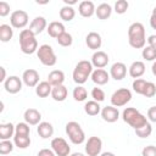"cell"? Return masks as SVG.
<instances>
[{
	"instance_id": "obj_1",
	"label": "cell",
	"mask_w": 156,
	"mask_h": 156,
	"mask_svg": "<svg viewBox=\"0 0 156 156\" xmlns=\"http://www.w3.org/2000/svg\"><path fill=\"white\" fill-rule=\"evenodd\" d=\"M128 41L129 45L134 49H144L146 38H145V28L143 23L134 22L128 28Z\"/></svg>"
},
{
	"instance_id": "obj_2",
	"label": "cell",
	"mask_w": 156,
	"mask_h": 156,
	"mask_svg": "<svg viewBox=\"0 0 156 156\" xmlns=\"http://www.w3.org/2000/svg\"><path fill=\"white\" fill-rule=\"evenodd\" d=\"M122 118H123V121L127 124H129L132 128H134V130L144 127L147 123L146 117L140 111H138L134 107H127V108H124L123 112H122Z\"/></svg>"
},
{
	"instance_id": "obj_3",
	"label": "cell",
	"mask_w": 156,
	"mask_h": 156,
	"mask_svg": "<svg viewBox=\"0 0 156 156\" xmlns=\"http://www.w3.org/2000/svg\"><path fill=\"white\" fill-rule=\"evenodd\" d=\"M91 73H93L91 62L88 61V60H82L76 65L72 77H73V80L78 85H82L88 80V78L91 76Z\"/></svg>"
},
{
	"instance_id": "obj_4",
	"label": "cell",
	"mask_w": 156,
	"mask_h": 156,
	"mask_svg": "<svg viewBox=\"0 0 156 156\" xmlns=\"http://www.w3.org/2000/svg\"><path fill=\"white\" fill-rule=\"evenodd\" d=\"M20 48L23 54L30 55L38 51V41L29 29H22L20 33Z\"/></svg>"
},
{
	"instance_id": "obj_5",
	"label": "cell",
	"mask_w": 156,
	"mask_h": 156,
	"mask_svg": "<svg viewBox=\"0 0 156 156\" xmlns=\"http://www.w3.org/2000/svg\"><path fill=\"white\" fill-rule=\"evenodd\" d=\"M66 134L68 135L71 143H73L76 145H79V144L84 143V140H85L84 130L82 129L80 124L76 121H71L66 124Z\"/></svg>"
},
{
	"instance_id": "obj_6",
	"label": "cell",
	"mask_w": 156,
	"mask_h": 156,
	"mask_svg": "<svg viewBox=\"0 0 156 156\" xmlns=\"http://www.w3.org/2000/svg\"><path fill=\"white\" fill-rule=\"evenodd\" d=\"M37 56L39 58V61L44 65V66H54L56 62H57V57L54 52V49L48 45V44H43L38 48V51H37Z\"/></svg>"
},
{
	"instance_id": "obj_7",
	"label": "cell",
	"mask_w": 156,
	"mask_h": 156,
	"mask_svg": "<svg viewBox=\"0 0 156 156\" xmlns=\"http://www.w3.org/2000/svg\"><path fill=\"white\" fill-rule=\"evenodd\" d=\"M130 100H132V91L127 88H121L111 95V105L115 107L124 106Z\"/></svg>"
},
{
	"instance_id": "obj_8",
	"label": "cell",
	"mask_w": 156,
	"mask_h": 156,
	"mask_svg": "<svg viewBox=\"0 0 156 156\" xmlns=\"http://www.w3.org/2000/svg\"><path fill=\"white\" fill-rule=\"evenodd\" d=\"M51 149L55 152L56 156H69L71 154V147L68 143L63 138H54L51 140Z\"/></svg>"
},
{
	"instance_id": "obj_9",
	"label": "cell",
	"mask_w": 156,
	"mask_h": 156,
	"mask_svg": "<svg viewBox=\"0 0 156 156\" xmlns=\"http://www.w3.org/2000/svg\"><path fill=\"white\" fill-rule=\"evenodd\" d=\"M28 13L23 10H16L11 13L10 16V23L13 28H17V29H21V28H24L28 23Z\"/></svg>"
},
{
	"instance_id": "obj_10",
	"label": "cell",
	"mask_w": 156,
	"mask_h": 156,
	"mask_svg": "<svg viewBox=\"0 0 156 156\" xmlns=\"http://www.w3.org/2000/svg\"><path fill=\"white\" fill-rule=\"evenodd\" d=\"M102 149V140L99 136H90L85 143V154L88 156H99Z\"/></svg>"
},
{
	"instance_id": "obj_11",
	"label": "cell",
	"mask_w": 156,
	"mask_h": 156,
	"mask_svg": "<svg viewBox=\"0 0 156 156\" xmlns=\"http://www.w3.org/2000/svg\"><path fill=\"white\" fill-rule=\"evenodd\" d=\"M4 88L10 94H17L22 89V79L17 76H10L4 82Z\"/></svg>"
},
{
	"instance_id": "obj_12",
	"label": "cell",
	"mask_w": 156,
	"mask_h": 156,
	"mask_svg": "<svg viewBox=\"0 0 156 156\" xmlns=\"http://www.w3.org/2000/svg\"><path fill=\"white\" fill-rule=\"evenodd\" d=\"M39 73L38 71L33 69V68H28L23 72L22 74V82L29 87V88H33V87H37L39 84Z\"/></svg>"
},
{
	"instance_id": "obj_13",
	"label": "cell",
	"mask_w": 156,
	"mask_h": 156,
	"mask_svg": "<svg viewBox=\"0 0 156 156\" xmlns=\"http://www.w3.org/2000/svg\"><path fill=\"white\" fill-rule=\"evenodd\" d=\"M101 117L105 122L107 123H113L118 119L119 117V112H118V108L115 107V106H105L102 110H101Z\"/></svg>"
},
{
	"instance_id": "obj_14",
	"label": "cell",
	"mask_w": 156,
	"mask_h": 156,
	"mask_svg": "<svg viewBox=\"0 0 156 156\" xmlns=\"http://www.w3.org/2000/svg\"><path fill=\"white\" fill-rule=\"evenodd\" d=\"M127 74V66L123 62H115L110 68V76L115 80H122Z\"/></svg>"
},
{
	"instance_id": "obj_15",
	"label": "cell",
	"mask_w": 156,
	"mask_h": 156,
	"mask_svg": "<svg viewBox=\"0 0 156 156\" xmlns=\"http://www.w3.org/2000/svg\"><path fill=\"white\" fill-rule=\"evenodd\" d=\"M108 55L105 52V51H95L91 56V65L93 67H96V68H104L107 63H108Z\"/></svg>"
},
{
	"instance_id": "obj_16",
	"label": "cell",
	"mask_w": 156,
	"mask_h": 156,
	"mask_svg": "<svg viewBox=\"0 0 156 156\" xmlns=\"http://www.w3.org/2000/svg\"><path fill=\"white\" fill-rule=\"evenodd\" d=\"M85 44L88 45L89 49L98 51V49H100L101 44H102V39L101 35L96 32H90L88 33V35L85 37Z\"/></svg>"
},
{
	"instance_id": "obj_17",
	"label": "cell",
	"mask_w": 156,
	"mask_h": 156,
	"mask_svg": "<svg viewBox=\"0 0 156 156\" xmlns=\"http://www.w3.org/2000/svg\"><path fill=\"white\" fill-rule=\"evenodd\" d=\"M24 122L27 124H30V126H35V124H39L40 123V119H41V115L38 110L35 108H27L24 111Z\"/></svg>"
},
{
	"instance_id": "obj_18",
	"label": "cell",
	"mask_w": 156,
	"mask_h": 156,
	"mask_svg": "<svg viewBox=\"0 0 156 156\" xmlns=\"http://www.w3.org/2000/svg\"><path fill=\"white\" fill-rule=\"evenodd\" d=\"M95 5H94V2L93 1H90V0H84V1H82L80 4H79V6H78V12H79V15L80 16H83V17H91L94 13H95Z\"/></svg>"
},
{
	"instance_id": "obj_19",
	"label": "cell",
	"mask_w": 156,
	"mask_h": 156,
	"mask_svg": "<svg viewBox=\"0 0 156 156\" xmlns=\"http://www.w3.org/2000/svg\"><path fill=\"white\" fill-rule=\"evenodd\" d=\"M108 79H110V74L102 68H96L91 73V80L98 85H105L108 82Z\"/></svg>"
},
{
	"instance_id": "obj_20",
	"label": "cell",
	"mask_w": 156,
	"mask_h": 156,
	"mask_svg": "<svg viewBox=\"0 0 156 156\" xmlns=\"http://www.w3.org/2000/svg\"><path fill=\"white\" fill-rule=\"evenodd\" d=\"M45 28H46V20H45L44 17H41V16L35 17V18L32 21V23L29 24V30H30L34 35L40 34Z\"/></svg>"
},
{
	"instance_id": "obj_21",
	"label": "cell",
	"mask_w": 156,
	"mask_h": 156,
	"mask_svg": "<svg viewBox=\"0 0 156 156\" xmlns=\"http://www.w3.org/2000/svg\"><path fill=\"white\" fill-rule=\"evenodd\" d=\"M65 29H66V28H65L63 23H61V22H58V21H54V22L49 23V26H48V28H46L48 34H49L51 38H55V39H56L60 34H62L63 32H66Z\"/></svg>"
},
{
	"instance_id": "obj_22",
	"label": "cell",
	"mask_w": 156,
	"mask_h": 156,
	"mask_svg": "<svg viewBox=\"0 0 156 156\" xmlns=\"http://www.w3.org/2000/svg\"><path fill=\"white\" fill-rule=\"evenodd\" d=\"M145 73V65L143 61H134L129 67V76L132 78H140Z\"/></svg>"
},
{
	"instance_id": "obj_23",
	"label": "cell",
	"mask_w": 156,
	"mask_h": 156,
	"mask_svg": "<svg viewBox=\"0 0 156 156\" xmlns=\"http://www.w3.org/2000/svg\"><path fill=\"white\" fill-rule=\"evenodd\" d=\"M48 82L52 85V87H56V85H62L63 82H65V73L60 69H54L49 73L48 76Z\"/></svg>"
},
{
	"instance_id": "obj_24",
	"label": "cell",
	"mask_w": 156,
	"mask_h": 156,
	"mask_svg": "<svg viewBox=\"0 0 156 156\" xmlns=\"http://www.w3.org/2000/svg\"><path fill=\"white\" fill-rule=\"evenodd\" d=\"M37 132H38V134H39L40 138L48 139V138L52 136V134H54V127H52V124L49 123V122H40V123L38 124Z\"/></svg>"
},
{
	"instance_id": "obj_25",
	"label": "cell",
	"mask_w": 156,
	"mask_h": 156,
	"mask_svg": "<svg viewBox=\"0 0 156 156\" xmlns=\"http://www.w3.org/2000/svg\"><path fill=\"white\" fill-rule=\"evenodd\" d=\"M15 128L12 123H2L0 124V139L1 140H10L11 136L15 135Z\"/></svg>"
},
{
	"instance_id": "obj_26",
	"label": "cell",
	"mask_w": 156,
	"mask_h": 156,
	"mask_svg": "<svg viewBox=\"0 0 156 156\" xmlns=\"http://www.w3.org/2000/svg\"><path fill=\"white\" fill-rule=\"evenodd\" d=\"M52 91V85L48 82V80H44V82H40L37 87H35V94L39 96V98H46L51 94Z\"/></svg>"
},
{
	"instance_id": "obj_27",
	"label": "cell",
	"mask_w": 156,
	"mask_h": 156,
	"mask_svg": "<svg viewBox=\"0 0 156 156\" xmlns=\"http://www.w3.org/2000/svg\"><path fill=\"white\" fill-rule=\"evenodd\" d=\"M67 94H68V90L67 88L62 84V85H56V87H52V91H51V96L55 101H65L66 98H67Z\"/></svg>"
},
{
	"instance_id": "obj_28",
	"label": "cell",
	"mask_w": 156,
	"mask_h": 156,
	"mask_svg": "<svg viewBox=\"0 0 156 156\" xmlns=\"http://www.w3.org/2000/svg\"><path fill=\"white\" fill-rule=\"evenodd\" d=\"M111 13H112V7L106 2L100 4L95 10V15L99 20H107L111 16Z\"/></svg>"
},
{
	"instance_id": "obj_29",
	"label": "cell",
	"mask_w": 156,
	"mask_h": 156,
	"mask_svg": "<svg viewBox=\"0 0 156 156\" xmlns=\"http://www.w3.org/2000/svg\"><path fill=\"white\" fill-rule=\"evenodd\" d=\"M13 37V29L10 24H1L0 26V40L2 43H7Z\"/></svg>"
},
{
	"instance_id": "obj_30",
	"label": "cell",
	"mask_w": 156,
	"mask_h": 156,
	"mask_svg": "<svg viewBox=\"0 0 156 156\" xmlns=\"http://www.w3.org/2000/svg\"><path fill=\"white\" fill-rule=\"evenodd\" d=\"M84 111L89 116H96V115H99L101 112V106H100V104L98 101L91 100V101H88L84 105Z\"/></svg>"
},
{
	"instance_id": "obj_31",
	"label": "cell",
	"mask_w": 156,
	"mask_h": 156,
	"mask_svg": "<svg viewBox=\"0 0 156 156\" xmlns=\"http://www.w3.org/2000/svg\"><path fill=\"white\" fill-rule=\"evenodd\" d=\"M74 16H76V11H74V9L72 6L65 5L63 7H61V10H60V18L62 21L69 22V21H72L74 18Z\"/></svg>"
},
{
	"instance_id": "obj_32",
	"label": "cell",
	"mask_w": 156,
	"mask_h": 156,
	"mask_svg": "<svg viewBox=\"0 0 156 156\" xmlns=\"http://www.w3.org/2000/svg\"><path fill=\"white\" fill-rule=\"evenodd\" d=\"M13 144L18 149H27L30 145V138H29V135H18V134H15L13 135Z\"/></svg>"
},
{
	"instance_id": "obj_33",
	"label": "cell",
	"mask_w": 156,
	"mask_h": 156,
	"mask_svg": "<svg viewBox=\"0 0 156 156\" xmlns=\"http://www.w3.org/2000/svg\"><path fill=\"white\" fill-rule=\"evenodd\" d=\"M72 95H73V99H74L76 101H84V100L87 99V96H88V91H87V89H85L84 87L77 85V87L73 89Z\"/></svg>"
},
{
	"instance_id": "obj_34",
	"label": "cell",
	"mask_w": 156,
	"mask_h": 156,
	"mask_svg": "<svg viewBox=\"0 0 156 156\" xmlns=\"http://www.w3.org/2000/svg\"><path fill=\"white\" fill-rule=\"evenodd\" d=\"M141 56L143 58H145L146 61H155L156 60V49L151 48V46H145L141 51Z\"/></svg>"
},
{
	"instance_id": "obj_35",
	"label": "cell",
	"mask_w": 156,
	"mask_h": 156,
	"mask_svg": "<svg viewBox=\"0 0 156 156\" xmlns=\"http://www.w3.org/2000/svg\"><path fill=\"white\" fill-rule=\"evenodd\" d=\"M56 40H57V43H58L61 46H71V45H72V41H73L72 35H71L69 33H67V32H63L62 34H60V35L56 38Z\"/></svg>"
},
{
	"instance_id": "obj_36",
	"label": "cell",
	"mask_w": 156,
	"mask_h": 156,
	"mask_svg": "<svg viewBox=\"0 0 156 156\" xmlns=\"http://www.w3.org/2000/svg\"><path fill=\"white\" fill-rule=\"evenodd\" d=\"M152 133V127H151V124L147 122L144 127H141V128H139V129H135V134H136V136H139V138H147V136H150V134Z\"/></svg>"
},
{
	"instance_id": "obj_37",
	"label": "cell",
	"mask_w": 156,
	"mask_h": 156,
	"mask_svg": "<svg viewBox=\"0 0 156 156\" xmlns=\"http://www.w3.org/2000/svg\"><path fill=\"white\" fill-rule=\"evenodd\" d=\"M29 124H27L26 122H20L16 124V128H15V134H18V135H29Z\"/></svg>"
},
{
	"instance_id": "obj_38",
	"label": "cell",
	"mask_w": 156,
	"mask_h": 156,
	"mask_svg": "<svg viewBox=\"0 0 156 156\" xmlns=\"http://www.w3.org/2000/svg\"><path fill=\"white\" fill-rule=\"evenodd\" d=\"M128 7H129V4L127 0H117L115 4V11L118 15H123L124 12H127Z\"/></svg>"
},
{
	"instance_id": "obj_39",
	"label": "cell",
	"mask_w": 156,
	"mask_h": 156,
	"mask_svg": "<svg viewBox=\"0 0 156 156\" xmlns=\"http://www.w3.org/2000/svg\"><path fill=\"white\" fill-rule=\"evenodd\" d=\"M13 150V144L10 140H1L0 141V155L5 156Z\"/></svg>"
},
{
	"instance_id": "obj_40",
	"label": "cell",
	"mask_w": 156,
	"mask_h": 156,
	"mask_svg": "<svg viewBox=\"0 0 156 156\" xmlns=\"http://www.w3.org/2000/svg\"><path fill=\"white\" fill-rule=\"evenodd\" d=\"M145 85H146V80L143 79V78H138V79H135V80L133 82V85H132V87H133V90H134L136 94L143 95V91H144Z\"/></svg>"
},
{
	"instance_id": "obj_41",
	"label": "cell",
	"mask_w": 156,
	"mask_h": 156,
	"mask_svg": "<svg viewBox=\"0 0 156 156\" xmlns=\"http://www.w3.org/2000/svg\"><path fill=\"white\" fill-rule=\"evenodd\" d=\"M155 94H156V85L152 82H146V85L144 88L143 95L145 98H152V96H155Z\"/></svg>"
},
{
	"instance_id": "obj_42",
	"label": "cell",
	"mask_w": 156,
	"mask_h": 156,
	"mask_svg": "<svg viewBox=\"0 0 156 156\" xmlns=\"http://www.w3.org/2000/svg\"><path fill=\"white\" fill-rule=\"evenodd\" d=\"M91 98L94 99V101H98V102H101L105 100V93L101 88H93L91 90Z\"/></svg>"
},
{
	"instance_id": "obj_43",
	"label": "cell",
	"mask_w": 156,
	"mask_h": 156,
	"mask_svg": "<svg viewBox=\"0 0 156 156\" xmlns=\"http://www.w3.org/2000/svg\"><path fill=\"white\" fill-rule=\"evenodd\" d=\"M141 156H156V146L154 145H147L143 149Z\"/></svg>"
},
{
	"instance_id": "obj_44",
	"label": "cell",
	"mask_w": 156,
	"mask_h": 156,
	"mask_svg": "<svg viewBox=\"0 0 156 156\" xmlns=\"http://www.w3.org/2000/svg\"><path fill=\"white\" fill-rule=\"evenodd\" d=\"M10 13V5L6 1H0V16L5 17Z\"/></svg>"
},
{
	"instance_id": "obj_45",
	"label": "cell",
	"mask_w": 156,
	"mask_h": 156,
	"mask_svg": "<svg viewBox=\"0 0 156 156\" xmlns=\"http://www.w3.org/2000/svg\"><path fill=\"white\" fill-rule=\"evenodd\" d=\"M147 118L151 122H155L156 123V106H151L147 110Z\"/></svg>"
},
{
	"instance_id": "obj_46",
	"label": "cell",
	"mask_w": 156,
	"mask_h": 156,
	"mask_svg": "<svg viewBox=\"0 0 156 156\" xmlns=\"http://www.w3.org/2000/svg\"><path fill=\"white\" fill-rule=\"evenodd\" d=\"M38 156H56V155L52 151V149H41L38 152Z\"/></svg>"
},
{
	"instance_id": "obj_47",
	"label": "cell",
	"mask_w": 156,
	"mask_h": 156,
	"mask_svg": "<svg viewBox=\"0 0 156 156\" xmlns=\"http://www.w3.org/2000/svg\"><path fill=\"white\" fill-rule=\"evenodd\" d=\"M150 26L154 29H156V7L151 12V16H150Z\"/></svg>"
},
{
	"instance_id": "obj_48",
	"label": "cell",
	"mask_w": 156,
	"mask_h": 156,
	"mask_svg": "<svg viewBox=\"0 0 156 156\" xmlns=\"http://www.w3.org/2000/svg\"><path fill=\"white\" fill-rule=\"evenodd\" d=\"M146 40H147V43H149V46L156 49V35H155V34H154V35H150Z\"/></svg>"
},
{
	"instance_id": "obj_49",
	"label": "cell",
	"mask_w": 156,
	"mask_h": 156,
	"mask_svg": "<svg viewBox=\"0 0 156 156\" xmlns=\"http://www.w3.org/2000/svg\"><path fill=\"white\" fill-rule=\"evenodd\" d=\"M0 71H1V78H0V82L4 83V82L7 79V78H6V71H5L4 67H0Z\"/></svg>"
},
{
	"instance_id": "obj_50",
	"label": "cell",
	"mask_w": 156,
	"mask_h": 156,
	"mask_svg": "<svg viewBox=\"0 0 156 156\" xmlns=\"http://www.w3.org/2000/svg\"><path fill=\"white\" fill-rule=\"evenodd\" d=\"M63 2H65L67 6H71V5L77 4V0H63Z\"/></svg>"
},
{
	"instance_id": "obj_51",
	"label": "cell",
	"mask_w": 156,
	"mask_h": 156,
	"mask_svg": "<svg viewBox=\"0 0 156 156\" xmlns=\"http://www.w3.org/2000/svg\"><path fill=\"white\" fill-rule=\"evenodd\" d=\"M151 72H152V74L156 77V61L152 63V66H151Z\"/></svg>"
},
{
	"instance_id": "obj_52",
	"label": "cell",
	"mask_w": 156,
	"mask_h": 156,
	"mask_svg": "<svg viewBox=\"0 0 156 156\" xmlns=\"http://www.w3.org/2000/svg\"><path fill=\"white\" fill-rule=\"evenodd\" d=\"M100 156H115V154H112V152H108V151H106V152H102Z\"/></svg>"
},
{
	"instance_id": "obj_53",
	"label": "cell",
	"mask_w": 156,
	"mask_h": 156,
	"mask_svg": "<svg viewBox=\"0 0 156 156\" xmlns=\"http://www.w3.org/2000/svg\"><path fill=\"white\" fill-rule=\"evenodd\" d=\"M69 156H84V154H82V152H73Z\"/></svg>"
}]
</instances>
